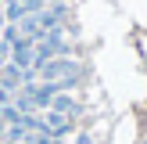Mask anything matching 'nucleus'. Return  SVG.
Returning <instances> with one entry per match:
<instances>
[{
    "mask_svg": "<svg viewBox=\"0 0 147 144\" xmlns=\"http://www.w3.org/2000/svg\"><path fill=\"white\" fill-rule=\"evenodd\" d=\"M32 76L40 79V83H68V79L79 76V61H76L72 54H65V58H50V61L36 65Z\"/></svg>",
    "mask_w": 147,
    "mask_h": 144,
    "instance_id": "1",
    "label": "nucleus"
},
{
    "mask_svg": "<svg viewBox=\"0 0 147 144\" xmlns=\"http://www.w3.org/2000/svg\"><path fill=\"white\" fill-rule=\"evenodd\" d=\"M76 144H97V141H93L90 133H79V137H76Z\"/></svg>",
    "mask_w": 147,
    "mask_h": 144,
    "instance_id": "3",
    "label": "nucleus"
},
{
    "mask_svg": "<svg viewBox=\"0 0 147 144\" xmlns=\"http://www.w3.org/2000/svg\"><path fill=\"white\" fill-rule=\"evenodd\" d=\"M50 112H57V115H68V119H76V112H79V101L72 97L68 90H65V94H57V97L50 101Z\"/></svg>",
    "mask_w": 147,
    "mask_h": 144,
    "instance_id": "2",
    "label": "nucleus"
}]
</instances>
